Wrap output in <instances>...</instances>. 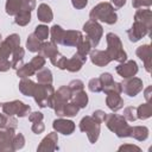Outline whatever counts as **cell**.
<instances>
[{"mask_svg":"<svg viewBox=\"0 0 152 152\" xmlns=\"http://www.w3.org/2000/svg\"><path fill=\"white\" fill-rule=\"evenodd\" d=\"M20 38L18 34H11L6 38L5 42L0 45V71H6L11 68V62L7 59V57L13 53L14 49L19 46Z\"/></svg>","mask_w":152,"mask_h":152,"instance_id":"cell-1","label":"cell"},{"mask_svg":"<svg viewBox=\"0 0 152 152\" xmlns=\"http://www.w3.org/2000/svg\"><path fill=\"white\" fill-rule=\"evenodd\" d=\"M89 17L91 20H101L107 24H114L116 21V14L112 7L110 4L108 2H102L95 6L90 13Z\"/></svg>","mask_w":152,"mask_h":152,"instance_id":"cell-2","label":"cell"},{"mask_svg":"<svg viewBox=\"0 0 152 152\" xmlns=\"http://www.w3.org/2000/svg\"><path fill=\"white\" fill-rule=\"evenodd\" d=\"M107 43H108V49H107V55L112 59H115L118 62H125L126 61V52L121 49V42L119 37L114 33H108L107 34Z\"/></svg>","mask_w":152,"mask_h":152,"instance_id":"cell-3","label":"cell"},{"mask_svg":"<svg viewBox=\"0 0 152 152\" xmlns=\"http://www.w3.org/2000/svg\"><path fill=\"white\" fill-rule=\"evenodd\" d=\"M33 96L40 107H53V88L50 84L36 86Z\"/></svg>","mask_w":152,"mask_h":152,"instance_id":"cell-4","label":"cell"},{"mask_svg":"<svg viewBox=\"0 0 152 152\" xmlns=\"http://www.w3.org/2000/svg\"><path fill=\"white\" fill-rule=\"evenodd\" d=\"M106 122H107V126L109 129L114 131L118 137H127L129 135V131L131 128L127 126V124L125 122L124 118L121 116H118L115 114H106V118H104Z\"/></svg>","mask_w":152,"mask_h":152,"instance_id":"cell-5","label":"cell"},{"mask_svg":"<svg viewBox=\"0 0 152 152\" xmlns=\"http://www.w3.org/2000/svg\"><path fill=\"white\" fill-rule=\"evenodd\" d=\"M80 128L82 132H86L88 134V138L91 142H95L99 133H100V124L91 116H86L81 120Z\"/></svg>","mask_w":152,"mask_h":152,"instance_id":"cell-6","label":"cell"},{"mask_svg":"<svg viewBox=\"0 0 152 152\" xmlns=\"http://www.w3.org/2000/svg\"><path fill=\"white\" fill-rule=\"evenodd\" d=\"M83 31L87 33V39L90 42L91 46H96L102 36V27L95 20H89L84 24Z\"/></svg>","mask_w":152,"mask_h":152,"instance_id":"cell-7","label":"cell"},{"mask_svg":"<svg viewBox=\"0 0 152 152\" xmlns=\"http://www.w3.org/2000/svg\"><path fill=\"white\" fill-rule=\"evenodd\" d=\"M2 110L5 114L12 116V115H19V116H25L30 113L31 108L30 106L24 104L21 101H12V102H6L2 104Z\"/></svg>","mask_w":152,"mask_h":152,"instance_id":"cell-8","label":"cell"},{"mask_svg":"<svg viewBox=\"0 0 152 152\" xmlns=\"http://www.w3.org/2000/svg\"><path fill=\"white\" fill-rule=\"evenodd\" d=\"M82 40H83V37H82L81 32H78V31H64L61 44L66 45V46H77Z\"/></svg>","mask_w":152,"mask_h":152,"instance_id":"cell-9","label":"cell"},{"mask_svg":"<svg viewBox=\"0 0 152 152\" xmlns=\"http://www.w3.org/2000/svg\"><path fill=\"white\" fill-rule=\"evenodd\" d=\"M121 88H122V90H124L127 95H129V96H135V94L141 90V81L138 80V78H133V80L125 81L124 83H121Z\"/></svg>","mask_w":152,"mask_h":152,"instance_id":"cell-10","label":"cell"},{"mask_svg":"<svg viewBox=\"0 0 152 152\" xmlns=\"http://www.w3.org/2000/svg\"><path fill=\"white\" fill-rule=\"evenodd\" d=\"M137 71H138V66H137V63L133 61H129L125 64H120L119 66H116V72L125 78L135 75Z\"/></svg>","mask_w":152,"mask_h":152,"instance_id":"cell-11","label":"cell"},{"mask_svg":"<svg viewBox=\"0 0 152 152\" xmlns=\"http://www.w3.org/2000/svg\"><path fill=\"white\" fill-rule=\"evenodd\" d=\"M53 128L63 134H71L75 129V125L70 120H64V119H57L53 121Z\"/></svg>","mask_w":152,"mask_h":152,"instance_id":"cell-12","label":"cell"},{"mask_svg":"<svg viewBox=\"0 0 152 152\" xmlns=\"http://www.w3.org/2000/svg\"><path fill=\"white\" fill-rule=\"evenodd\" d=\"M86 58H87V57H84V56H82V55H80V53H75L70 59L66 61V66H65V69H68V70L71 71V72L78 71V70L82 68L83 63L86 62Z\"/></svg>","mask_w":152,"mask_h":152,"instance_id":"cell-13","label":"cell"},{"mask_svg":"<svg viewBox=\"0 0 152 152\" xmlns=\"http://www.w3.org/2000/svg\"><path fill=\"white\" fill-rule=\"evenodd\" d=\"M90 58H91V62L99 66H103V65H107L109 62H110V58L108 57L107 52L104 51H100V50H95V51H91L90 53Z\"/></svg>","mask_w":152,"mask_h":152,"instance_id":"cell-14","label":"cell"},{"mask_svg":"<svg viewBox=\"0 0 152 152\" xmlns=\"http://www.w3.org/2000/svg\"><path fill=\"white\" fill-rule=\"evenodd\" d=\"M107 106L112 109V110H119L120 108H122L124 106V101L119 96V94L116 93H109L107 99H106Z\"/></svg>","mask_w":152,"mask_h":152,"instance_id":"cell-15","label":"cell"},{"mask_svg":"<svg viewBox=\"0 0 152 152\" xmlns=\"http://www.w3.org/2000/svg\"><path fill=\"white\" fill-rule=\"evenodd\" d=\"M37 15H38V19L43 23H50L52 20V11L51 8L45 5V4H42L39 7H38V12H37Z\"/></svg>","mask_w":152,"mask_h":152,"instance_id":"cell-16","label":"cell"},{"mask_svg":"<svg viewBox=\"0 0 152 152\" xmlns=\"http://www.w3.org/2000/svg\"><path fill=\"white\" fill-rule=\"evenodd\" d=\"M57 140H58L57 134L56 133H50L46 138L43 139L38 150H56L57 148V146H56Z\"/></svg>","mask_w":152,"mask_h":152,"instance_id":"cell-17","label":"cell"},{"mask_svg":"<svg viewBox=\"0 0 152 152\" xmlns=\"http://www.w3.org/2000/svg\"><path fill=\"white\" fill-rule=\"evenodd\" d=\"M38 51H39L40 56H43V57H49V58H51L55 53L58 52V51H57V46H56L55 43H52V42L40 44V48H39Z\"/></svg>","mask_w":152,"mask_h":152,"instance_id":"cell-18","label":"cell"},{"mask_svg":"<svg viewBox=\"0 0 152 152\" xmlns=\"http://www.w3.org/2000/svg\"><path fill=\"white\" fill-rule=\"evenodd\" d=\"M34 89H36V84L31 80L23 78L21 82L19 83V90L26 96H32L34 93Z\"/></svg>","mask_w":152,"mask_h":152,"instance_id":"cell-19","label":"cell"},{"mask_svg":"<svg viewBox=\"0 0 152 152\" xmlns=\"http://www.w3.org/2000/svg\"><path fill=\"white\" fill-rule=\"evenodd\" d=\"M23 58H24V50L20 46H17L13 51V58L11 62V66L18 70L23 65Z\"/></svg>","mask_w":152,"mask_h":152,"instance_id":"cell-20","label":"cell"},{"mask_svg":"<svg viewBox=\"0 0 152 152\" xmlns=\"http://www.w3.org/2000/svg\"><path fill=\"white\" fill-rule=\"evenodd\" d=\"M23 6V0H7L6 2V13L10 15H15Z\"/></svg>","mask_w":152,"mask_h":152,"instance_id":"cell-21","label":"cell"},{"mask_svg":"<svg viewBox=\"0 0 152 152\" xmlns=\"http://www.w3.org/2000/svg\"><path fill=\"white\" fill-rule=\"evenodd\" d=\"M71 95H72V91H71V89L69 87H61L57 90V94L55 96V100L65 103L66 101H69L71 99Z\"/></svg>","mask_w":152,"mask_h":152,"instance_id":"cell-22","label":"cell"},{"mask_svg":"<svg viewBox=\"0 0 152 152\" xmlns=\"http://www.w3.org/2000/svg\"><path fill=\"white\" fill-rule=\"evenodd\" d=\"M31 20V12L26 11V10H20L17 14H15V24L20 25V26H25L26 24H28Z\"/></svg>","mask_w":152,"mask_h":152,"instance_id":"cell-23","label":"cell"},{"mask_svg":"<svg viewBox=\"0 0 152 152\" xmlns=\"http://www.w3.org/2000/svg\"><path fill=\"white\" fill-rule=\"evenodd\" d=\"M26 48H27L28 51H31V52L38 51L39 48H40V39H38L34 33L30 34L28 38H27V42H26Z\"/></svg>","mask_w":152,"mask_h":152,"instance_id":"cell-24","label":"cell"},{"mask_svg":"<svg viewBox=\"0 0 152 152\" xmlns=\"http://www.w3.org/2000/svg\"><path fill=\"white\" fill-rule=\"evenodd\" d=\"M37 80L40 84H51L52 82V75L49 69H43L37 74Z\"/></svg>","mask_w":152,"mask_h":152,"instance_id":"cell-25","label":"cell"},{"mask_svg":"<svg viewBox=\"0 0 152 152\" xmlns=\"http://www.w3.org/2000/svg\"><path fill=\"white\" fill-rule=\"evenodd\" d=\"M63 34H64V31L62 30L61 26H58V25H53L52 26V28H51V40H52V43L61 44Z\"/></svg>","mask_w":152,"mask_h":152,"instance_id":"cell-26","label":"cell"},{"mask_svg":"<svg viewBox=\"0 0 152 152\" xmlns=\"http://www.w3.org/2000/svg\"><path fill=\"white\" fill-rule=\"evenodd\" d=\"M36 72L34 68L31 65V63H27V64H23L18 70H17V74L19 77L21 78H25V77H28L31 75H33Z\"/></svg>","mask_w":152,"mask_h":152,"instance_id":"cell-27","label":"cell"},{"mask_svg":"<svg viewBox=\"0 0 152 152\" xmlns=\"http://www.w3.org/2000/svg\"><path fill=\"white\" fill-rule=\"evenodd\" d=\"M74 103H76L80 108H84L88 103V96L83 90L76 91V95L74 96Z\"/></svg>","mask_w":152,"mask_h":152,"instance_id":"cell-28","label":"cell"},{"mask_svg":"<svg viewBox=\"0 0 152 152\" xmlns=\"http://www.w3.org/2000/svg\"><path fill=\"white\" fill-rule=\"evenodd\" d=\"M51 63L53 64V65H56V66H58L59 69H65V66H66V58L64 57V56H62V55H59L58 52L57 53H55L51 58Z\"/></svg>","mask_w":152,"mask_h":152,"instance_id":"cell-29","label":"cell"},{"mask_svg":"<svg viewBox=\"0 0 152 152\" xmlns=\"http://www.w3.org/2000/svg\"><path fill=\"white\" fill-rule=\"evenodd\" d=\"M77 46H78V51H77V53H80V55H82V56H84V57L90 52V49L93 48L91 44H90V42H89L88 39L82 40Z\"/></svg>","mask_w":152,"mask_h":152,"instance_id":"cell-30","label":"cell"},{"mask_svg":"<svg viewBox=\"0 0 152 152\" xmlns=\"http://www.w3.org/2000/svg\"><path fill=\"white\" fill-rule=\"evenodd\" d=\"M34 34H36V37H37L38 39L44 40V39H46L48 36H49V28H48L45 25H39V26L36 27Z\"/></svg>","mask_w":152,"mask_h":152,"instance_id":"cell-31","label":"cell"},{"mask_svg":"<svg viewBox=\"0 0 152 152\" xmlns=\"http://www.w3.org/2000/svg\"><path fill=\"white\" fill-rule=\"evenodd\" d=\"M78 109H80V107L76 103H74V102L68 103L64 106V115L65 116H74L77 114Z\"/></svg>","mask_w":152,"mask_h":152,"instance_id":"cell-32","label":"cell"},{"mask_svg":"<svg viewBox=\"0 0 152 152\" xmlns=\"http://www.w3.org/2000/svg\"><path fill=\"white\" fill-rule=\"evenodd\" d=\"M13 131L14 129H10V128H7V131H0V142L1 144L11 142V140L13 139Z\"/></svg>","mask_w":152,"mask_h":152,"instance_id":"cell-33","label":"cell"},{"mask_svg":"<svg viewBox=\"0 0 152 152\" xmlns=\"http://www.w3.org/2000/svg\"><path fill=\"white\" fill-rule=\"evenodd\" d=\"M88 86H89V89L91 91H94V93H99V91L102 90V83H101L100 78H91L89 81Z\"/></svg>","mask_w":152,"mask_h":152,"instance_id":"cell-34","label":"cell"},{"mask_svg":"<svg viewBox=\"0 0 152 152\" xmlns=\"http://www.w3.org/2000/svg\"><path fill=\"white\" fill-rule=\"evenodd\" d=\"M30 63H31V65L34 68V70L37 71V70H39V69H42V68L44 66L45 59H44L43 56H36V57H33V59H32Z\"/></svg>","mask_w":152,"mask_h":152,"instance_id":"cell-35","label":"cell"},{"mask_svg":"<svg viewBox=\"0 0 152 152\" xmlns=\"http://www.w3.org/2000/svg\"><path fill=\"white\" fill-rule=\"evenodd\" d=\"M69 88L71 89L72 93H76V91H80V90H83V82L80 81V80H75V81H71L69 83Z\"/></svg>","mask_w":152,"mask_h":152,"instance_id":"cell-36","label":"cell"},{"mask_svg":"<svg viewBox=\"0 0 152 152\" xmlns=\"http://www.w3.org/2000/svg\"><path fill=\"white\" fill-rule=\"evenodd\" d=\"M100 81H101V83H102V89H103L106 86H108V84H110V83L113 82V77H112L110 74L104 72V74H102V75L100 76Z\"/></svg>","mask_w":152,"mask_h":152,"instance_id":"cell-37","label":"cell"},{"mask_svg":"<svg viewBox=\"0 0 152 152\" xmlns=\"http://www.w3.org/2000/svg\"><path fill=\"white\" fill-rule=\"evenodd\" d=\"M12 142L14 144V150H17V148H21V147L24 146L25 139H24V137H23L21 134H18V135H15V137L13 138V141H12Z\"/></svg>","mask_w":152,"mask_h":152,"instance_id":"cell-38","label":"cell"},{"mask_svg":"<svg viewBox=\"0 0 152 152\" xmlns=\"http://www.w3.org/2000/svg\"><path fill=\"white\" fill-rule=\"evenodd\" d=\"M36 6V1L34 0H23V6L21 10H26V11H32Z\"/></svg>","mask_w":152,"mask_h":152,"instance_id":"cell-39","label":"cell"},{"mask_svg":"<svg viewBox=\"0 0 152 152\" xmlns=\"http://www.w3.org/2000/svg\"><path fill=\"white\" fill-rule=\"evenodd\" d=\"M28 120L31 122H38V121H42L43 120V114L40 112H33L30 116H28Z\"/></svg>","mask_w":152,"mask_h":152,"instance_id":"cell-40","label":"cell"},{"mask_svg":"<svg viewBox=\"0 0 152 152\" xmlns=\"http://www.w3.org/2000/svg\"><path fill=\"white\" fill-rule=\"evenodd\" d=\"M134 113H135V109L132 108V107H128V108L125 109V118L128 119V120H134V119L137 118V116L134 115Z\"/></svg>","mask_w":152,"mask_h":152,"instance_id":"cell-41","label":"cell"},{"mask_svg":"<svg viewBox=\"0 0 152 152\" xmlns=\"http://www.w3.org/2000/svg\"><path fill=\"white\" fill-rule=\"evenodd\" d=\"M93 118H94L96 121H99V122L104 121L106 113H104V112H102V110H96V112H94V113H93Z\"/></svg>","mask_w":152,"mask_h":152,"instance_id":"cell-42","label":"cell"},{"mask_svg":"<svg viewBox=\"0 0 152 152\" xmlns=\"http://www.w3.org/2000/svg\"><path fill=\"white\" fill-rule=\"evenodd\" d=\"M32 131L36 133V134H39L44 131V125L42 124V121H38V122H34L33 126H32Z\"/></svg>","mask_w":152,"mask_h":152,"instance_id":"cell-43","label":"cell"},{"mask_svg":"<svg viewBox=\"0 0 152 152\" xmlns=\"http://www.w3.org/2000/svg\"><path fill=\"white\" fill-rule=\"evenodd\" d=\"M71 2H72V6H74V7L81 10V8H83V7L87 5L88 0H71Z\"/></svg>","mask_w":152,"mask_h":152,"instance_id":"cell-44","label":"cell"},{"mask_svg":"<svg viewBox=\"0 0 152 152\" xmlns=\"http://www.w3.org/2000/svg\"><path fill=\"white\" fill-rule=\"evenodd\" d=\"M112 2L114 4V6H115V7H121V6H124V5H125L126 0H112Z\"/></svg>","mask_w":152,"mask_h":152,"instance_id":"cell-45","label":"cell"},{"mask_svg":"<svg viewBox=\"0 0 152 152\" xmlns=\"http://www.w3.org/2000/svg\"><path fill=\"white\" fill-rule=\"evenodd\" d=\"M0 43H1V34H0Z\"/></svg>","mask_w":152,"mask_h":152,"instance_id":"cell-46","label":"cell"}]
</instances>
